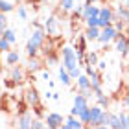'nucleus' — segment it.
<instances>
[{"label":"nucleus","mask_w":129,"mask_h":129,"mask_svg":"<svg viewBox=\"0 0 129 129\" xmlns=\"http://www.w3.org/2000/svg\"><path fill=\"white\" fill-rule=\"evenodd\" d=\"M30 72H39L41 68H43V63H41L37 57H30V61H28V67H26Z\"/></svg>","instance_id":"obj_21"},{"label":"nucleus","mask_w":129,"mask_h":129,"mask_svg":"<svg viewBox=\"0 0 129 129\" xmlns=\"http://www.w3.org/2000/svg\"><path fill=\"white\" fill-rule=\"evenodd\" d=\"M124 6H125V8L129 9V0H125V2H124Z\"/></svg>","instance_id":"obj_44"},{"label":"nucleus","mask_w":129,"mask_h":129,"mask_svg":"<svg viewBox=\"0 0 129 129\" xmlns=\"http://www.w3.org/2000/svg\"><path fill=\"white\" fill-rule=\"evenodd\" d=\"M109 127L111 129H122V122H120V116L118 114L111 113V116H109Z\"/></svg>","instance_id":"obj_22"},{"label":"nucleus","mask_w":129,"mask_h":129,"mask_svg":"<svg viewBox=\"0 0 129 129\" xmlns=\"http://www.w3.org/2000/svg\"><path fill=\"white\" fill-rule=\"evenodd\" d=\"M8 17H6V13H0V37L4 35V31L8 30Z\"/></svg>","instance_id":"obj_28"},{"label":"nucleus","mask_w":129,"mask_h":129,"mask_svg":"<svg viewBox=\"0 0 129 129\" xmlns=\"http://www.w3.org/2000/svg\"><path fill=\"white\" fill-rule=\"evenodd\" d=\"M109 116H111V113L105 111V113H103V118H102V125H109Z\"/></svg>","instance_id":"obj_38"},{"label":"nucleus","mask_w":129,"mask_h":129,"mask_svg":"<svg viewBox=\"0 0 129 129\" xmlns=\"http://www.w3.org/2000/svg\"><path fill=\"white\" fill-rule=\"evenodd\" d=\"M103 113H105V111L100 107V105H94V107H90V122H89V125H90L92 129H96V127L102 125Z\"/></svg>","instance_id":"obj_6"},{"label":"nucleus","mask_w":129,"mask_h":129,"mask_svg":"<svg viewBox=\"0 0 129 129\" xmlns=\"http://www.w3.org/2000/svg\"><path fill=\"white\" fill-rule=\"evenodd\" d=\"M57 2H59V0H57Z\"/></svg>","instance_id":"obj_46"},{"label":"nucleus","mask_w":129,"mask_h":129,"mask_svg":"<svg viewBox=\"0 0 129 129\" xmlns=\"http://www.w3.org/2000/svg\"><path fill=\"white\" fill-rule=\"evenodd\" d=\"M19 61H20V55H19V52H17V50L6 52V64H8V67H15Z\"/></svg>","instance_id":"obj_13"},{"label":"nucleus","mask_w":129,"mask_h":129,"mask_svg":"<svg viewBox=\"0 0 129 129\" xmlns=\"http://www.w3.org/2000/svg\"><path fill=\"white\" fill-rule=\"evenodd\" d=\"M11 50V43H9V41H6L4 37H0V52H4V54H6V52H9Z\"/></svg>","instance_id":"obj_30"},{"label":"nucleus","mask_w":129,"mask_h":129,"mask_svg":"<svg viewBox=\"0 0 129 129\" xmlns=\"http://www.w3.org/2000/svg\"><path fill=\"white\" fill-rule=\"evenodd\" d=\"M87 107H90L89 105V98H85L81 92H78V94L74 96V107L70 109V116H79V113L83 109H87Z\"/></svg>","instance_id":"obj_2"},{"label":"nucleus","mask_w":129,"mask_h":129,"mask_svg":"<svg viewBox=\"0 0 129 129\" xmlns=\"http://www.w3.org/2000/svg\"><path fill=\"white\" fill-rule=\"evenodd\" d=\"M90 17H100V8H98V6H92V4H85V9H83V17H81V20L87 22Z\"/></svg>","instance_id":"obj_11"},{"label":"nucleus","mask_w":129,"mask_h":129,"mask_svg":"<svg viewBox=\"0 0 129 129\" xmlns=\"http://www.w3.org/2000/svg\"><path fill=\"white\" fill-rule=\"evenodd\" d=\"M96 129H111L109 125H100V127H96Z\"/></svg>","instance_id":"obj_42"},{"label":"nucleus","mask_w":129,"mask_h":129,"mask_svg":"<svg viewBox=\"0 0 129 129\" xmlns=\"http://www.w3.org/2000/svg\"><path fill=\"white\" fill-rule=\"evenodd\" d=\"M96 100H98V105H100L102 109H107V107H109V102H111V100L105 96V94H103V96H98Z\"/></svg>","instance_id":"obj_31"},{"label":"nucleus","mask_w":129,"mask_h":129,"mask_svg":"<svg viewBox=\"0 0 129 129\" xmlns=\"http://www.w3.org/2000/svg\"><path fill=\"white\" fill-rule=\"evenodd\" d=\"M74 44H76V54H85V50H87V37L85 35H79V37H76L74 39Z\"/></svg>","instance_id":"obj_14"},{"label":"nucleus","mask_w":129,"mask_h":129,"mask_svg":"<svg viewBox=\"0 0 129 129\" xmlns=\"http://www.w3.org/2000/svg\"><path fill=\"white\" fill-rule=\"evenodd\" d=\"M85 74L89 76L90 79H94V78H98L102 72H100V70H96V67H85Z\"/></svg>","instance_id":"obj_29"},{"label":"nucleus","mask_w":129,"mask_h":129,"mask_svg":"<svg viewBox=\"0 0 129 129\" xmlns=\"http://www.w3.org/2000/svg\"><path fill=\"white\" fill-rule=\"evenodd\" d=\"M15 9V0H0V13H11Z\"/></svg>","instance_id":"obj_18"},{"label":"nucleus","mask_w":129,"mask_h":129,"mask_svg":"<svg viewBox=\"0 0 129 129\" xmlns=\"http://www.w3.org/2000/svg\"><path fill=\"white\" fill-rule=\"evenodd\" d=\"M81 92V94H83L85 98H90V96H94V90H92V89H83V90H79Z\"/></svg>","instance_id":"obj_37"},{"label":"nucleus","mask_w":129,"mask_h":129,"mask_svg":"<svg viewBox=\"0 0 129 129\" xmlns=\"http://www.w3.org/2000/svg\"><path fill=\"white\" fill-rule=\"evenodd\" d=\"M116 13H118L120 20H124L125 24H129V9L125 6H118V8H116Z\"/></svg>","instance_id":"obj_23"},{"label":"nucleus","mask_w":129,"mask_h":129,"mask_svg":"<svg viewBox=\"0 0 129 129\" xmlns=\"http://www.w3.org/2000/svg\"><path fill=\"white\" fill-rule=\"evenodd\" d=\"M85 4H96V2H100V0H83Z\"/></svg>","instance_id":"obj_40"},{"label":"nucleus","mask_w":129,"mask_h":129,"mask_svg":"<svg viewBox=\"0 0 129 129\" xmlns=\"http://www.w3.org/2000/svg\"><path fill=\"white\" fill-rule=\"evenodd\" d=\"M17 15H19V19H22V20L28 19V11H26L24 6H19V8H17Z\"/></svg>","instance_id":"obj_34"},{"label":"nucleus","mask_w":129,"mask_h":129,"mask_svg":"<svg viewBox=\"0 0 129 129\" xmlns=\"http://www.w3.org/2000/svg\"><path fill=\"white\" fill-rule=\"evenodd\" d=\"M116 37H118V30H116L114 26H109V28H103L102 30V33H100V37H98V43L109 44V43H113V41H116Z\"/></svg>","instance_id":"obj_5"},{"label":"nucleus","mask_w":129,"mask_h":129,"mask_svg":"<svg viewBox=\"0 0 129 129\" xmlns=\"http://www.w3.org/2000/svg\"><path fill=\"white\" fill-rule=\"evenodd\" d=\"M59 129H72V127H70V125H68V124H63V125H61V127H59Z\"/></svg>","instance_id":"obj_41"},{"label":"nucleus","mask_w":129,"mask_h":129,"mask_svg":"<svg viewBox=\"0 0 129 129\" xmlns=\"http://www.w3.org/2000/svg\"><path fill=\"white\" fill-rule=\"evenodd\" d=\"M2 37H4L6 41H9L11 44H15V43H17V33H15V30H11V28H8V30L4 31Z\"/></svg>","instance_id":"obj_25"},{"label":"nucleus","mask_w":129,"mask_h":129,"mask_svg":"<svg viewBox=\"0 0 129 129\" xmlns=\"http://www.w3.org/2000/svg\"><path fill=\"white\" fill-rule=\"evenodd\" d=\"M105 67H107V64H105V61H100V63H98V70H100V72H103Z\"/></svg>","instance_id":"obj_39"},{"label":"nucleus","mask_w":129,"mask_h":129,"mask_svg":"<svg viewBox=\"0 0 129 129\" xmlns=\"http://www.w3.org/2000/svg\"><path fill=\"white\" fill-rule=\"evenodd\" d=\"M114 50L118 52L120 55H124V57H127V52H129V37L127 35H124L122 31H118V37H116V41H114Z\"/></svg>","instance_id":"obj_4"},{"label":"nucleus","mask_w":129,"mask_h":129,"mask_svg":"<svg viewBox=\"0 0 129 129\" xmlns=\"http://www.w3.org/2000/svg\"><path fill=\"white\" fill-rule=\"evenodd\" d=\"M61 61H63V67L67 68L68 72L79 67L78 54H76V50L72 48V46H63V50H61Z\"/></svg>","instance_id":"obj_1"},{"label":"nucleus","mask_w":129,"mask_h":129,"mask_svg":"<svg viewBox=\"0 0 129 129\" xmlns=\"http://www.w3.org/2000/svg\"><path fill=\"white\" fill-rule=\"evenodd\" d=\"M100 33H102V28H98V26H87L85 37H87V41H98Z\"/></svg>","instance_id":"obj_12"},{"label":"nucleus","mask_w":129,"mask_h":129,"mask_svg":"<svg viewBox=\"0 0 129 129\" xmlns=\"http://www.w3.org/2000/svg\"><path fill=\"white\" fill-rule=\"evenodd\" d=\"M64 124V116L61 113H48L46 114V125L50 129H59Z\"/></svg>","instance_id":"obj_7"},{"label":"nucleus","mask_w":129,"mask_h":129,"mask_svg":"<svg viewBox=\"0 0 129 129\" xmlns=\"http://www.w3.org/2000/svg\"><path fill=\"white\" fill-rule=\"evenodd\" d=\"M85 24H87V26H98V28H100V17H90Z\"/></svg>","instance_id":"obj_35"},{"label":"nucleus","mask_w":129,"mask_h":129,"mask_svg":"<svg viewBox=\"0 0 129 129\" xmlns=\"http://www.w3.org/2000/svg\"><path fill=\"white\" fill-rule=\"evenodd\" d=\"M59 79H61V83H63V85H67V87H68V85H72V78H70L68 70L64 68L63 64L59 67Z\"/></svg>","instance_id":"obj_20"},{"label":"nucleus","mask_w":129,"mask_h":129,"mask_svg":"<svg viewBox=\"0 0 129 129\" xmlns=\"http://www.w3.org/2000/svg\"><path fill=\"white\" fill-rule=\"evenodd\" d=\"M24 96H26V103L30 105L33 111H39L41 109V96H39V92H37L35 87H28Z\"/></svg>","instance_id":"obj_3"},{"label":"nucleus","mask_w":129,"mask_h":129,"mask_svg":"<svg viewBox=\"0 0 129 129\" xmlns=\"http://www.w3.org/2000/svg\"><path fill=\"white\" fill-rule=\"evenodd\" d=\"M78 118H79L81 122H83L85 125H89V122H90V107L83 109V111H81V113H79V116H78Z\"/></svg>","instance_id":"obj_26"},{"label":"nucleus","mask_w":129,"mask_h":129,"mask_svg":"<svg viewBox=\"0 0 129 129\" xmlns=\"http://www.w3.org/2000/svg\"><path fill=\"white\" fill-rule=\"evenodd\" d=\"M113 17H114V11L109 8V6H103V8H100V19L105 20V22H111L113 24Z\"/></svg>","instance_id":"obj_15"},{"label":"nucleus","mask_w":129,"mask_h":129,"mask_svg":"<svg viewBox=\"0 0 129 129\" xmlns=\"http://www.w3.org/2000/svg\"><path fill=\"white\" fill-rule=\"evenodd\" d=\"M87 61H89V67H98V63H100L98 54L96 52H89V54H87Z\"/></svg>","instance_id":"obj_27"},{"label":"nucleus","mask_w":129,"mask_h":129,"mask_svg":"<svg viewBox=\"0 0 129 129\" xmlns=\"http://www.w3.org/2000/svg\"><path fill=\"white\" fill-rule=\"evenodd\" d=\"M125 105L129 107V94H125Z\"/></svg>","instance_id":"obj_43"},{"label":"nucleus","mask_w":129,"mask_h":129,"mask_svg":"<svg viewBox=\"0 0 129 129\" xmlns=\"http://www.w3.org/2000/svg\"><path fill=\"white\" fill-rule=\"evenodd\" d=\"M76 83H78V89L83 90V89H90V78L87 74H81L78 79H76Z\"/></svg>","instance_id":"obj_19"},{"label":"nucleus","mask_w":129,"mask_h":129,"mask_svg":"<svg viewBox=\"0 0 129 129\" xmlns=\"http://www.w3.org/2000/svg\"><path fill=\"white\" fill-rule=\"evenodd\" d=\"M44 59H46V64H55L57 63V55L54 54V52H48Z\"/></svg>","instance_id":"obj_33"},{"label":"nucleus","mask_w":129,"mask_h":129,"mask_svg":"<svg viewBox=\"0 0 129 129\" xmlns=\"http://www.w3.org/2000/svg\"><path fill=\"white\" fill-rule=\"evenodd\" d=\"M127 59H129V52H127Z\"/></svg>","instance_id":"obj_45"},{"label":"nucleus","mask_w":129,"mask_h":129,"mask_svg":"<svg viewBox=\"0 0 129 129\" xmlns=\"http://www.w3.org/2000/svg\"><path fill=\"white\" fill-rule=\"evenodd\" d=\"M74 8H76V0H59L61 13H72Z\"/></svg>","instance_id":"obj_16"},{"label":"nucleus","mask_w":129,"mask_h":129,"mask_svg":"<svg viewBox=\"0 0 129 129\" xmlns=\"http://www.w3.org/2000/svg\"><path fill=\"white\" fill-rule=\"evenodd\" d=\"M64 124H68L72 129H85V124L78 116H68V118H64Z\"/></svg>","instance_id":"obj_17"},{"label":"nucleus","mask_w":129,"mask_h":129,"mask_svg":"<svg viewBox=\"0 0 129 129\" xmlns=\"http://www.w3.org/2000/svg\"><path fill=\"white\" fill-rule=\"evenodd\" d=\"M120 122H122V129H129V114L127 113H120Z\"/></svg>","instance_id":"obj_32"},{"label":"nucleus","mask_w":129,"mask_h":129,"mask_svg":"<svg viewBox=\"0 0 129 129\" xmlns=\"http://www.w3.org/2000/svg\"><path fill=\"white\" fill-rule=\"evenodd\" d=\"M9 79L13 81L15 85H19L24 81V68L19 67V64H15V67H11V74H9Z\"/></svg>","instance_id":"obj_10"},{"label":"nucleus","mask_w":129,"mask_h":129,"mask_svg":"<svg viewBox=\"0 0 129 129\" xmlns=\"http://www.w3.org/2000/svg\"><path fill=\"white\" fill-rule=\"evenodd\" d=\"M113 26H114V28H116L118 31H124V26H125V22L118 19V20H114V22H113Z\"/></svg>","instance_id":"obj_36"},{"label":"nucleus","mask_w":129,"mask_h":129,"mask_svg":"<svg viewBox=\"0 0 129 129\" xmlns=\"http://www.w3.org/2000/svg\"><path fill=\"white\" fill-rule=\"evenodd\" d=\"M31 113H28V111H24V113L19 114V120H17V129H31Z\"/></svg>","instance_id":"obj_8"},{"label":"nucleus","mask_w":129,"mask_h":129,"mask_svg":"<svg viewBox=\"0 0 129 129\" xmlns=\"http://www.w3.org/2000/svg\"><path fill=\"white\" fill-rule=\"evenodd\" d=\"M44 30H46L48 35L57 37V35H59V20H57L55 17H50V19L46 20V24H44Z\"/></svg>","instance_id":"obj_9"},{"label":"nucleus","mask_w":129,"mask_h":129,"mask_svg":"<svg viewBox=\"0 0 129 129\" xmlns=\"http://www.w3.org/2000/svg\"><path fill=\"white\" fill-rule=\"evenodd\" d=\"M39 46H35L33 43H31V41H28V43H26V54L28 55H30V57H37L39 55Z\"/></svg>","instance_id":"obj_24"}]
</instances>
